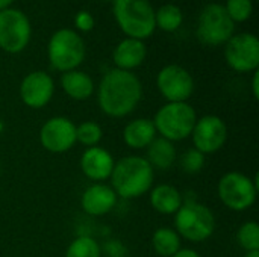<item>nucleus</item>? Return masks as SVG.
<instances>
[{
    "instance_id": "nucleus-24",
    "label": "nucleus",
    "mask_w": 259,
    "mask_h": 257,
    "mask_svg": "<svg viewBox=\"0 0 259 257\" xmlns=\"http://www.w3.org/2000/svg\"><path fill=\"white\" fill-rule=\"evenodd\" d=\"M65 257H100V248L93 238L80 236L70 244Z\"/></svg>"
},
{
    "instance_id": "nucleus-15",
    "label": "nucleus",
    "mask_w": 259,
    "mask_h": 257,
    "mask_svg": "<svg viewBox=\"0 0 259 257\" xmlns=\"http://www.w3.org/2000/svg\"><path fill=\"white\" fill-rule=\"evenodd\" d=\"M80 167L85 176L91 180H105L112 173L114 159L106 150L100 147H90L82 156Z\"/></svg>"
},
{
    "instance_id": "nucleus-17",
    "label": "nucleus",
    "mask_w": 259,
    "mask_h": 257,
    "mask_svg": "<svg viewBox=\"0 0 259 257\" xmlns=\"http://www.w3.org/2000/svg\"><path fill=\"white\" fill-rule=\"evenodd\" d=\"M147 48L143 41L126 38L123 39L114 50V62L118 67V70H132L143 64L146 59Z\"/></svg>"
},
{
    "instance_id": "nucleus-18",
    "label": "nucleus",
    "mask_w": 259,
    "mask_h": 257,
    "mask_svg": "<svg viewBox=\"0 0 259 257\" xmlns=\"http://www.w3.org/2000/svg\"><path fill=\"white\" fill-rule=\"evenodd\" d=\"M156 129L153 121L146 118H138L131 121L123 132L124 142L132 148H144L149 147L150 142L155 139Z\"/></svg>"
},
{
    "instance_id": "nucleus-13",
    "label": "nucleus",
    "mask_w": 259,
    "mask_h": 257,
    "mask_svg": "<svg viewBox=\"0 0 259 257\" xmlns=\"http://www.w3.org/2000/svg\"><path fill=\"white\" fill-rule=\"evenodd\" d=\"M41 144L52 153H62L70 150L76 142V126L64 117L50 118L41 127Z\"/></svg>"
},
{
    "instance_id": "nucleus-27",
    "label": "nucleus",
    "mask_w": 259,
    "mask_h": 257,
    "mask_svg": "<svg viewBox=\"0 0 259 257\" xmlns=\"http://www.w3.org/2000/svg\"><path fill=\"white\" fill-rule=\"evenodd\" d=\"M225 9L234 23H243L250 18L253 12V3L252 0H228Z\"/></svg>"
},
{
    "instance_id": "nucleus-23",
    "label": "nucleus",
    "mask_w": 259,
    "mask_h": 257,
    "mask_svg": "<svg viewBox=\"0 0 259 257\" xmlns=\"http://www.w3.org/2000/svg\"><path fill=\"white\" fill-rule=\"evenodd\" d=\"M182 20H184V15H182L181 8L171 3L161 6L155 12V24L165 32H175L176 29H179V26L182 24Z\"/></svg>"
},
{
    "instance_id": "nucleus-1",
    "label": "nucleus",
    "mask_w": 259,
    "mask_h": 257,
    "mask_svg": "<svg viewBox=\"0 0 259 257\" xmlns=\"http://www.w3.org/2000/svg\"><path fill=\"white\" fill-rule=\"evenodd\" d=\"M143 86L140 79L126 70H111L105 74L99 86V105L109 117H124L131 114L141 100Z\"/></svg>"
},
{
    "instance_id": "nucleus-28",
    "label": "nucleus",
    "mask_w": 259,
    "mask_h": 257,
    "mask_svg": "<svg viewBox=\"0 0 259 257\" xmlns=\"http://www.w3.org/2000/svg\"><path fill=\"white\" fill-rule=\"evenodd\" d=\"M203 164H205V156L203 153H200L199 150L193 148V150H188L187 153L182 155L181 158V167L185 173L188 174H194V173H199L202 168H203Z\"/></svg>"
},
{
    "instance_id": "nucleus-22",
    "label": "nucleus",
    "mask_w": 259,
    "mask_h": 257,
    "mask_svg": "<svg viewBox=\"0 0 259 257\" xmlns=\"http://www.w3.org/2000/svg\"><path fill=\"white\" fill-rule=\"evenodd\" d=\"M153 248L159 256L171 257L175 256L181 248L179 235L171 229H158L153 235Z\"/></svg>"
},
{
    "instance_id": "nucleus-12",
    "label": "nucleus",
    "mask_w": 259,
    "mask_h": 257,
    "mask_svg": "<svg viewBox=\"0 0 259 257\" xmlns=\"http://www.w3.org/2000/svg\"><path fill=\"white\" fill-rule=\"evenodd\" d=\"M191 135L196 150H199L200 153H214L225 145L228 129L222 118L208 115L196 121Z\"/></svg>"
},
{
    "instance_id": "nucleus-25",
    "label": "nucleus",
    "mask_w": 259,
    "mask_h": 257,
    "mask_svg": "<svg viewBox=\"0 0 259 257\" xmlns=\"http://www.w3.org/2000/svg\"><path fill=\"white\" fill-rule=\"evenodd\" d=\"M238 244L249 251H259V226L256 223H246L237 235Z\"/></svg>"
},
{
    "instance_id": "nucleus-7",
    "label": "nucleus",
    "mask_w": 259,
    "mask_h": 257,
    "mask_svg": "<svg viewBox=\"0 0 259 257\" xmlns=\"http://www.w3.org/2000/svg\"><path fill=\"white\" fill-rule=\"evenodd\" d=\"M235 23L228 15L223 5L209 3L206 5L199 17L197 35L209 45H220L228 42L234 36Z\"/></svg>"
},
{
    "instance_id": "nucleus-14",
    "label": "nucleus",
    "mask_w": 259,
    "mask_h": 257,
    "mask_svg": "<svg viewBox=\"0 0 259 257\" xmlns=\"http://www.w3.org/2000/svg\"><path fill=\"white\" fill-rule=\"evenodd\" d=\"M55 85L52 77L44 71H33L27 74L20 86L21 100L29 108H42L53 97Z\"/></svg>"
},
{
    "instance_id": "nucleus-8",
    "label": "nucleus",
    "mask_w": 259,
    "mask_h": 257,
    "mask_svg": "<svg viewBox=\"0 0 259 257\" xmlns=\"http://www.w3.org/2000/svg\"><path fill=\"white\" fill-rule=\"evenodd\" d=\"M258 192V177L252 182L241 173H228L219 183L220 200L232 211H246L255 200Z\"/></svg>"
},
{
    "instance_id": "nucleus-4",
    "label": "nucleus",
    "mask_w": 259,
    "mask_h": 257,
    "mask_svg": "<svg viewBox=\"0 0 259 257\" xmlns=\"http://www.w3.org/2000/svg\"><path fill=\"white\" fill-rule=\"evenodd\" d=\"M196 111L185 101L162 106L155 117V129L168 141H181L191 135L196 126Z\"/></svg>"
},
{
    "instance_id": "nucleus-19",
    "label": "nucleus",
    "mask_w": 259,
    "mask_h": 257,
    "mask_svg": "<svg viewBox=\"0 0 259 257\" xmlns=\"http://www.w3.org/2000/svg\"><path fill=\"white\" fill-rule=\"evenodd\" d=\"M61 83L64 91L74 100H87L94 91L91 77L83 71H65L61 77Z\"/></svg>"
},
{
    "instance_id": "nucleus-31",
    "label": "nucleus",
    "mask_w": 259,
    "mask_h": 257,
    "mask_svg": "<svg viewBox=\"0 0 259 257\" xmlns=\"http://www.w3.org/2000/svg\"><path fill=\"white\" fill-rule=\"evenodd\" d=\"M171 257H200L194 250H179L175 256Z\"/></svg>"
},
{
    "instance_id": "nucleus-30",
    "label": "nucleus",
    "mask_w": 259,
    "mask_h": 257,
    "mask_svg": "<svg viewBox=\"0 0 259 257\" xmlns=\"http://www.w3.org/2000/svg\"><path fill=\"white\" fill-rule=\"evenodd\" d=\"M252 89H253V95H255V98H258L259 97V71L258 70H255V74H253Z\"/></svg>"
},
{
    "instance_id": "nucleus-3",
    "label": "nucleus",
    "mask_w": 259,
    "mask_h": 257,
    "mask_svg": "<svg viewBox=\"0 0 259 257\" xmlns=\"http://www.w3.org/2000/svg\"><path fill=\"white\" fill-rule=\"evenodd\" d=\"M114 15L129 38L143 41L155 32V11L149 0H114Z\"/></svg>"
},
{
    "instance_id": "nucleus-26",
    "label": "nucleus",
    "mask_w": 259,
    "mask_h": 257,
    "mask_svg": "<svg viewBox=\"0 0 259 257\" xmlns=\"http://www.w3.org/2000/svg\"><path fill=\"white\" fill-rule=\"evenodd\" d=\"M102 127L94 121H85L76 127V141L88 147H94L102 139Z\"/></svg>"
},
{
    "instance_id": "nucleus-20",
    "label": "nucleus",
    "mask_w": 259,
    "mask_h": 257,
    "mask_svg": "<svg viewBox=\"0 0 259 257\" xmlns=\"http://www.w3.org/2000/svg\"><path fill=\"white\" fill-rule=\"evenodd\" d=\"M150 203L155 208V211L170 215L179 211V208L182 206V198L176 188L170 185H159L152 191Z\"/></svg>"
},
{
    "instance_id": "nucleus-9",
    "label": "nucleus",
    "mask_w": 259,
    "mask_h": 257,
    "mask_svg": "<svg viewBox=\"0 0 259 257\" xmlns=\"http://www.w3.org/2000/svg\"><path fill=\"white\" fill-rule=\"evenodd\" d=\"M29 18L18 9L0 11V47L8 53H18L30 41Z\"/></svg>"
},
{
    "instance_id": "nucleus-2",
    "label": "nucleus",
    "mask_w": 259,
    "mask_h": 257,
    "mask_svg": "<svg viewBox=\"0 0 259 257\" xmlns=\"http://www.w3.org/2000/svg\"><path fill=\"white\" fill-rule=\"evenodd\" d=\"M114 192L123 198H135L146 194L153 182V168L138 156L120 159L111 173Z\"/></svg>"
},
{
    "instance_id": "nucleus-33",
    "label": "nucleus",
    "mask_w": 259,
    "mask_h": 257,
    "mask_svg": "<svg viewBox=\"0 0 259 257\" xmlns=\"http://www.w3.org/2000/svg\"><path fill=\"white\" fill-rule=\"evenodd\" d=\"M244 257H259V251H249Z\"/></svg>"
},
{
    "instance_id": "nucleus-21",
    "label": "nucleus",
    "mask_w": 259,
    "mask_h": 257,
    "mask_svg": "<svg viewBox=\"0 0 259 257\" xmlns=\"http://www.w3.org/2000/svg\"><path fill=\"white\" fill-rule=\"evenodd\" d=\"M147 158L146 159L150 167H156L159 170H167L175 164L176 159V150L171 144V141L165 139V138H158L153 139L149 145L147 150Z\"/></svg>"
},
{
    "instance_id": "nucleus-6",
    "label": "nucleus",
    "mask_w": 259,
    "mask_h": 257,
    "mask_svg": "<svg viewBox=\"0 0 259 257\" xmlns=\"http://www.w3.org/2000/svg\"><path fill=\"white\" fill-rule=\"evenodd\" d=\"M214 227L215 220L212 212L197 201H185L176 212V230L188 241L200 242L208 239Z\"/></svg>"
},
{
    "instance_id": "nucleus-32",
    "label": "nucleus",
    "mask_w": 259,
    "mask_h": 257,
    "mask_svg": "<svg viewBox=\"0 0 259 257\" xmlns=\"http://www.w3.org/2000/svg\"><path fill=\"white\" fill-rule=\"evenodd\" d=\"M12 2H14V0H0V11L8 9L9 5H12Z\"/></svg>"
},
{
    "instance_id": "nucleus-11",
    "label": "nucleus",
    "mask_w": 259,
    "mask_h": 257,
    "mask_svg": "<svg viewBox=\"0 0 259 257\" xmlns=\"http://www.w3.org/2000/svg\"><path fill=\"white\" fill-rule=\"evenodd\" d=\"M156 83L161 94L170 103L185 101L193 94L194 89V82L191 74L179 65L164 67L158 74Z\"/></svg>"
},
{
    "instance_id": "nucleus-10",
    "label": "nucleus",
    "mask_w": 259,
    "mask_h": 257,
    "mask_svg": "<svg viewBox=\"0 0 259 257\" xmlns=\"http://www.w3.org/2000/svg\"><path fill=\"white\" fill-rule=\"evenodd\" d=\"M229 67L240 73L255 71L259 65V39L253 33L234 35L225 50Z\"/></svg>"
},
{
    "instance_id": "nucleus-5",
    "label": "nucleus",
    "mask_w": 259,
    "mask_h": 257,
    "mask_svg": "<svg viewBox=\"0 0 259 257\" xmlns=\"http://www.w3.org/2000/svg\"><path fill=\"white\" fill-rule=\"evenodd\" d=\"M50 64L59 71H71L85 58V44L80 35L71 29H59L49 41Z\"/></svg>"
},
{
    "instance_id": "nucleus-29",
    "label": "nucleus",
    "mask_w": 259,
    "mask_h": 257,
    "mask_svg": "<svg viewBox=\"0 0 259 257\" xmlns=\"http://www.w3.org/2000/svg\"><path fill=\"white\" fill-rule=\"evenodd\" d=\"M74 24L82 32H90L94 27V18L88 11H80L74 17Z\"/></svg>"
},
{
    "instance_id": "nucleus-16",
    "label": "nucleus",
    "mask_w": 259,
    "mask_h": 257,
    "mask_svg": "<svg viewBox=\"0 0 259 257\" xmlns=\"http://www.w3.org/2000/svg\"><path fill=\"white\" fill-rule=\"evenodd\" d=\"M117 203V194L106 185H93L82 195V208L90 215H105Z\"/></svg>"
}]
</instances>
